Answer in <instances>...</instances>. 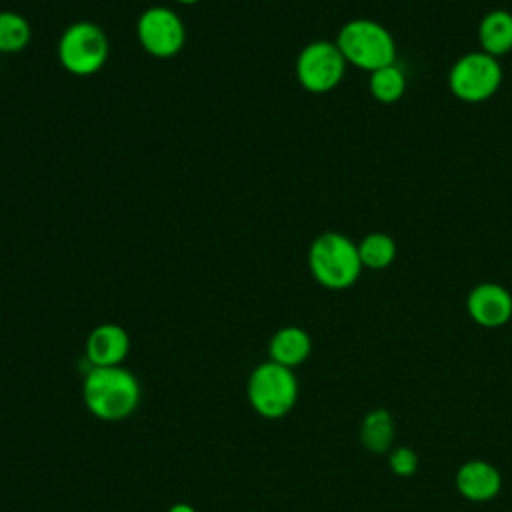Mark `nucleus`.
Returning <instances> with one entry per match:
<instances>
[{"mask_svg":"<svg viewBox=\"0 0 512 512\" xmlns=\"http://www.w3.org/2000/svg\"><path fill=\"white\" fill-rule=\"evenodd\" d=\"M82 398L96 418L118 422L138 408L140 384L122 366L88 368L82 382Z\"/></svg>","mask_w":512,"mask_h":512,"instance_id":"f257e3e1","label":"nucleus"},{"mask_svg":"<svg viewBox=\"0 0 512 512\" xmlns=\"http://www.w3.org/2000/svg\"><path fill=\"white\" fill-rule=\"evenodd\" d=\"M308 268L314 280L328 290H346L356 284L362 262L358 244L346 234L328 230L318 234L308 248Z\"/></svg>","mask_w":512,"mask_h":512,"instance_id":"f03ea898","label":"nucleus"},{"mask_svg":"<svg viewBox=\"0 0 512 512\" xmlns=\"http://www.w3.org/2000/svg\"><path fill=\"white\" fill-rule=\"evenodd\" d=\"M336 46L346 64L374 72L396 62V42L390 30L370 18L348 20L336 36Z\"/></svg>","mask_w":512,"mask_h":512,"instance_id":"7ed1b4c3","label":"nucleus"},{"mask_svg":"<svg viewBox=\"0 0 512 512\" xmlns=\"http://www.w3.org/2000/svg\"><path fill=\"white\" fill-rule=\"evenodd\" d=\"M56 54L66 72L84 78L104 68L110 54V42L96 22L78 20L62 32Z\"/></svg>","mask_w":512,"mask_h":512,"instance_id":"20e7f679","label":"nucleus"},{"mask_svg":"<svg viewBox=\"0 0 512 512\" xmlns=\"http://www.w3.org/2000/svg\"><path fill=\"white\" fill-rule=\"evenodd\" d=\"M298 398V380L292 368L272 360L258 364L248 378V400L252 408L270 420L286 416Z\"/></svg>","mask_w":512,"mask_h":512,"instance_id":"39448f33","label":"nucleus"},{"mask_svg":"<svg viewBox=\"0 0 512 512\" xmlns=\"http://www.w3.org/2000/svg\"><path fill=\"white\" fill-rule=\"evenodd\" d=\"M502 84L498 58L478 50L460 56L448 72V88L464 102L476 104L492 98Z\"/></svg>","mask_w":512,"mask_h":512,"instance_id":"423d86ee","label":"nucleus"},{"mask_svg":"<svg viewBox=\"0 0 512 512\" xmlns=\"http://www.w3.org/2000/svg\"><path fill=\"white\" fill-rule=\"evenodd\" d=\"M346 72V60L336 42L314 40L296 56V80L306 92L326 94L334 90Z\"/></svg>","mask_w":512,"mask_h":512,"instance_id":"0eeeda50","label":"nucleus"},{"mask_svg":"<svg viewBox=\"0 0 512 512\" xmlns=\"http://www.w3.org/2000/svg\"><path fill=\"white\" fill-rule=\"evenodd\" d=\"M136 38L146 54L166 60L184 48L186 26L172 8L152 6L138 16Z\"/></svg>","mask_w":512,"mask_h":512,"instance_id":"6e6552de","label":"nucleus"},{"mask_svg":"<svg viewBox=\"0 0 512 512\" xmlns=\"http://www.w3.org/2000/svg\"><path fill=\"white\" fill-rule=\"evenodd\" d=\"M466 308L478 326L500 328L512 318V294L496 282H482L470 290Z\"/></svg>","mask_w":512,"mask_h":512,"instance_id":"1a4fd4ad","label":"nucleus"},{"mask_svg":"<svg viewBox=\"0 0 512 512\" xmlns=\"http://www.w3.org/2000/svg\"><path fill=\"white\" fill-rule=\"evenodd\" d=\"M130 350L128 332L120 324L104 322L98 324L86 338V360L90 368L100 366H122Z\"/></svg>","mask_w":512,"mask_h":512,"instance_id":"9d476101","label":"nucleus"},{"mask_svg":"<svg viewBox=\"0 0 512 512\" xmlns=\"http://www.w3.org/2000/svg\"><path fill=\"white\" fill-rule=\"evenodd\" d=\"M456 488L470 502H490L500 494L502 476L486 460H468L456 472Z\"/></svg>","mask_w":512,"mask_h":512,"instance_id":"9b49d317","label":"nucleus"},{"mask_svg":"<svg viewBox=\"0 0 512 512\" xmlns=\"http://www.w3.org/2000/svg\"><path fill=\"white\" fill-rule=\"evenodd\" d=\"M270 360L286 368H296L312 352V340L304 328L284 326L270 338Z\"/></svg>","mask_w":512,"mask_h":512,"instance_id":"f8f14e48","label":"nucleus"},{"mask_svg":"<svg viewBox=\"0 0 512 512\" xmlns=\"http://www.w3.org/2000/svg\"><path fill=\"white\" fill-rule=\"evenodd\" d=\"M482 52L498 58L512 50V12L496 8L484 14L478 26Z\"/></svg>","mask_w":512,"mask_h":512,"instance_id":"ddd939ff","label":"nucleus"},{"mask_svg":"<svg viewBox=\"0 0 512 512\" xmlns=\"http://www.w3.org/2000/svg\"><path fill=\"white\" fill-rule=\"evenodd\" d=\"M396 424L388 410L376 408L368 412L360 424V442L372 454H388L394 448Z\"/></svg>","mask_w":512,"mask_h":512,"instance_id":"4468645a","label":"nucleus"},{"mask_svg":"<svg viewBox=\"0 0 512 512\" xmlns=\"http://www.w3.org/2000/svg\"><path fill=\"white\" fill-rule=\"evenodd\" d=\"M396 250L398 248L394 238L384 232H370L358 244L360 262L364 268H370V270L388 268L396 258Z\"/></svg>","mask_w":512,"mask_h":512,"instance_id":"2eb2a0df","label":"nucleus"},{"mask_svg":"<svg viewBox=\"0 0 512 512\" xmlns=\"http://www.w3.org/2000/svg\"><path fill=\"white\" fill-rule=\"evenodd\" d=\"M368 88H370V94L374 96V100H378L382 104H392L402 98V94L406 90V76L394 62V64H388L384 68L370 72Z\"/></svg>","mask_w":512,"mask_h":512,"instance_id":"dca6fc26","label":"nucleus"},{"mask_svg":"<svg viewBox=\"0 0 512 512\" xmlns=\"http://www.w3.org/2000/svg\"><path fill=\"white\" fill-rule=\"evenodd\" d=\"M32 40L30 22L12 10H0V52L14 54L24 50Z\"/></svg>","mask_w":512,"mask_h":512,"instance_id":"f3484780","label":"nucleus"},{"mask_svg":"<svg viewBox=\"0 0 512 512\" xmlns=\"http://www.w3.org/2000/svg\"><path fill=\"white\" fill-rule=\"evenodd\" d=\"M388 466L396 476H412L418 470V456L408 446H394L388 452Z\"/></svg>","mask_w":512,"mask_h":512,"instance_id":"a211bd4d","label":"nucleus"},{"mask_svg":"<svg viewBox=\"0 0 512 512\" xmlns=\"http://www.w3.org/2000/svg\"><path fill=\"white\" fill-rule=\"evenodd\" d=\"M168 512H198V510L192 508L190 504H174Z\"/></svg>","mask_w":512,"mask_h":512,"instance_id":"6ab92c4d","label":"nucleus"},{"mask_svg":"<svg viewBox=\"0 0 512 512\" xmlns=\"http://www.w3.org/2000/svg\"><path fill=\"white\" fill-rule=\"evenodd\" d=\"M174 2H178V4H196L200 0H174Z\"/></svg>","mask_w":512,"mask_h":512,"instance_id":"aec40b11","label":"nucleus"}]
</instances>
